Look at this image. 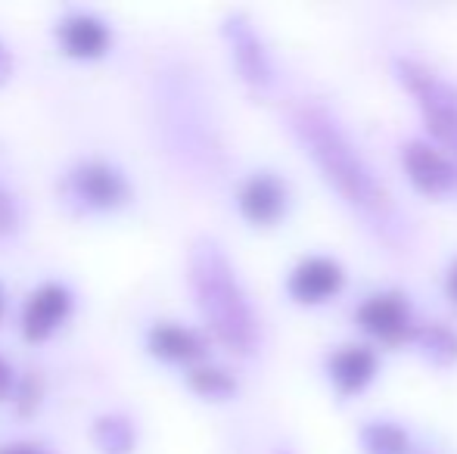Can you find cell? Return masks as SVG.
<instances>
[{"label": "cell", "mask_w": 457, "mask_h": 454, "mask_svg": "<svg viewBox=\"0 0 457 454\" xmlns=\"http://www.w3.org/2000/svg\"><path fill=\"white\" fill-rule=\"evenodd\" d=\"M293 125L299 140L308 146V156L314 159L318 171L337 190L339 200L373 225H392L395 206H392L389 190L361 156V150L352 144L345 128L333 119V112L312 103L299 106Z\"/></svg>", "instance_id": "6da1fadb"}, {"label": "cell", "mask_w": 457, "mask_h": 454, "mask_svg": "<svg viewBox=\"0 0 457 454\" xmlns=\"http://www.w3.org/2000/svg\"><path fill=\"white\" fill-rule=\"evenodd\" d=\"M190 280L199 296V309L212 330L230 349L253 351L259 345V318L249 305L246 290L237 280L228 255L215 243H199L190 255Z\"/></svg>", "instance_id": "7a4b0ae2"}, {"label": "cell", "mask_w": 457, "mask_h": 454, "mask_svg": "<svg viewBox=\"0 0 457 454\" xmlns=\"http://www.w3.org/2000/svg\"><path fill=\"white\" fill-rule=\"evenodd\" d=\"M398 78L448 156H457V85L417 60H398Z\"/></svg>", "instance_id": "3957f363"}, {"label": "cell", "mask_w": 457, "mask_h": 454, "mask_svg": "<svg viewBox=\"0 0 457 454\" xmlns=\"http://www.w3.org/2000/svg\"><path fill=\"white\" fill-rule=\"evenodd\" d=\"M402 169L423 196H448L457 190L454 159L429 140H408L402 146Z\"/></svg>", "instance_id": "277c9868"}, {"label": "cell", "mask_w": 457, "mask_h": 454, "mask_svg": "<svg viewBox=\"0 0 457 454\" xmlns=\"http://www.w3.org/2000/svg\"><path fill=\"white\" fill-rule=\"evenodd\" d=\"M358 324H361V330H367V334L383 343H404L417 336L411 305L398 293H377V296L361 302Z\"/></svg>", "instance_id": "5b68a950"}, {"label": "cell", "mask_w": 457, "mask_h": 454, "mask_svg": "<svg viewBox=\"0 0 457 454\" xmlns=\"http://www.w3.org/2000/svg\"><path fill=\"white\" fill-rule=\"evenodd\" d=\"M345 286V271L339 268V261L324 259V255H312L302 259L299 265L289 271L287 290L295 302L302 305H324L330 299H337Z\"/></svg>", "instance_id": "8992f818"}, {"label": "cell", "mask_w": 457, "mask_h": 454, "mask_svg": "<svg viewBox=\"0 0 457 454\" xmlns=\"http://www.w3.org/2000/svg\"><path fill=\"white\" fill-rule=\"evenodd\" d=\"M287 184L277 175H271V171H255L237 190V206H240V212L253 225H274V221H280L283 212H287Z\"/></svg>", "instance_id": "52a82bcc"}, {"label": "cell", "mask_w": 457, "mask_h": 454, "mask_svg": "<svg viewBox=\"0 0 457 454\" xmlns=\"http://www.w3.org/2000/svg\"><path fill=\"white\" fill-rule=\"evenodd\" d=\"M72 181V190L94 209H109L125 202L128 196V181L119 169H112L103 159H85L72 169L69 175Z\"/></svg>", "instance_id": "ba28073f"}, {"label": "cell", "mask_w": 457, "mask_h": 454, "mask_svg": "<svg viewBox=\"0 0 457 454\" xmlns=\"http://www.w3.org/2000/svg\"><path fill=\"white\" fill-rule=\"evenodd\" d=\"M69 309H72V293L66 286L56 284V280L37 284L22 309V321H19L22 324V334L29 340H44V336H50L60 327L62 318L69 315Z\"/></svg>", "instance_id": "9c48e42d"}, {"label": "cell", "mask_w": 457, "mask_h": 454, "mask_svg": "<svg viewBox=\"0 0 457 454\" xmlns=\"http://www.w3.org/2000/svg\"><path fill=\"white\" fill-rule=\"evenodd\" d=\"M327 374L339 395H358L377 376V351L367 345H339L327 358Z\"/></svg>", "instance_id": "30bf717a"}, {"label": "cell", "mask_w": 457, "mask_h": 454, "mask_svg": "<svg viewBox=\"0 0 457 454\" xmlns=\"http://www.w3.org/2000/svg\"><path fill=\"white\" fill-rule=\"evenodd\" d=\"M146 343H150L153 355L169 358V361H196V358L205 355L203 334L175 321L153 324L150 334H146Z\"/></svg>", "instance_id": "8fae6325"}, {"label": "cell", "mask_w": 457, "mask_h": 454, "mask_svg": "<svg viewBox=\"0 0 457 454\" xmlns=\"http://www.w3.org/2000/svg\"><path fill=\"white\" fill-rule=\"evenodd\" d=\"M56 31L62 47L75 56H100L109 47V25L91 12H69Z\"/></svg>", "instance_id": "7c38bea8"}, {"label": "cell", "mask_w": 457, "mask_h": 454, "mask_svg": "<svg viewBox=\"0 0 457 454\" xmlns=\"http://www.w3.org/2000/svg\"><path fill=\"white\" fill-rule=\"evenodd\" d=\"M234 41H237V56H240V66H243V72H246V78L255 81V85H268V81H271V69H268V56H265V50H262L259 37L249 29H237Z\"/></svg>", "instance_id": "4fadbf2b"}, {"label": "cell", "mask_w": 457, "mask_h": 454, "mask_svg": "<svg viewBox=\"0 0 457 454\" xmlns=\"http://www.w3.org/2000/svg\"><path fill=\"white\" fill-rule=\"evenodd\" d=\"M361 442L370 454H404L408 451V433L389 420H373L361 430Z\"/></svg>", "instance_id": "5bb4252c"}, {"label": "cell", "mask_w": 457, "mask_h": 454, "mask_svg": "<svg viewBox=\"0 0 457 454\" xmlns=\"http://www.w3.org/2000/svg\"><path fill=\"white\" fill-rule=\"evenodd\" d=\"M187 383L199 395H209V399H221V395L234 392V376L224 367H215V364H193L190 374H187Z\"/></svg>", "instance_id": "9a60e30c"}, {"label": "cell", "mask_w": 457, "mask_h": 454, "mask_svg": "<svg viewBox=\"0 0 457 454\" xmlns=\"http://www.w3.org/2000/svg\"><path fill=\"white\" fill-rule=\"evenodd\" d=\"M94 436L96 442L103 445L106 451H128L134 442V430H131V420L119 417V414H109V417H100L94 424Z\"/></svg>", "instance_id": "2e32d148"}, {"label": "cell", "mask_w": 457, "mask_h": 454, "mask_svg": "<svg viewBox=\"0 0 457 454\" xmlns=\"http://www.w3.org/2000/svg\"><path fill=\"white\" fill-rule=\"evenodd\" d=\"M423 343H427L429 349V358L439 364H448L457 358V334H452L448 327H427L423 330Z\"/></svg>", "instance_id": "e0dca14e"}, {"label": "cell", "mask_w": 457, "mask_h": 454, "mask_svg": "<svg viewBox=\"0 0 457 454\" xmlns=\"http://www.w3.org/2000/svg\"><path fill=\"white\" fill-rule=\"evenodd\" d=\"M16 227V202L6 190H0V234H10Z\"/></svg>", "instance_id": "ac0fdd59"}, {"label": "cell", "mask_w": 457, "mask_h": 454, "mask_svg": "<svg viewBox=\"0 0 457 454\" xmlns=\"http://www.w3.org/2000/svg\"><path fill=\"white\" fill-rule=\"evenodd\" d=\"M0 454H47V451L37 449V445H29V442H12V445H4Z\"/></svg>", "instance_id": "d6986e66"}, {"label": "cell", "mask_w": 457, "mask_h": 454, "mask_svg": "<svg viewBox=\"0 0 457 454\" xmlns=\"http://www.w3.org/2000/svg\"><path fill=\"white\" fill-rule=\"evenodd\" d=\"M10 389H12V367L4 361V355H0V399H4Z\"/></svg>", "instance_id": "ffe728a7"}, {"label": "cell", "mask_w": 457, "mask_h": 454, "mask_svg": "<svg viewBox=\"0 0 457 454\" xmlns=\"http://www.w3.org/2000/svg\"><path fill=\"white\" fill-rule=\"evenodd\" d=\"M6 72H10V54H6V47L0 44V78H6Z\"/></svg>", "instance_id": "44dd1931"}, {"label": "cell", "mask_w": 457, "mask_h": 454, "mask_svg": "<svg viewBox=\"0 0 457 454\" xmlns=\"http://www.w3.org/2000/svg\"><path fill=\"white\" fill-rule=\"evenodd\" d=\"M448 293L457 299V261H454V268H452V274H448Z\"/></svg>", "instance_id": "7402d4cb"}, {"label": "cell", "mask_w": 457, "mask_h": 454, "mask_svg": "<svg viewBox=\"0 0 457 454\" xmlns=\"http://www.w3.org/2000/svg\"><path fill=\"white\" fill-rule=\"evenodd\" d=\"M0 315H4V293H0Z\"/></svg>", "instance_id": "603a6c76"}]
</instances>
